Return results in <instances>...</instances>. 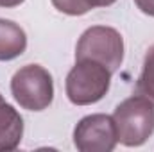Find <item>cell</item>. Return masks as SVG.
Segmentation results:
<instances>
[{
  "mask_svg": "<svg viewBox=\"0 0 154 152\" xmlns=\"http://www.w3.org/2000/svg\"><path fill=\"white\" fill-rule=\"evenodd\" d=\"M118 141L125 147L143 145L154 132V102L143 95L125 99L113 113Z\"/></svg>",
  "mask_w": 154,
  "mask_h": 152,
  "instance_id": "1",
  "label": "cell"
},
{
  "mask_svg": "<svg viewBox=\"0 0 154 152\" xmlns=\"http://www.w3.org/2000/svg\"><path fill=\"white\" fill-rule=\"evenodd\" d=\"M111 86V72L90 59L75 61V66L66 75V97L75 106H90L106 97Z\"/></svg>",
  "mask_w": 154,
  "mask_h": 152,
  "instance_id": "2",
  "label": "cell"
},
{
  "mask_svg": "<svg viewBox=\"0 0 154 152\" xmlns=\"http://www.w3.org/2000/svg\"><path fill=\"white\" fill-rule=\"evenodd\" d=\"M90 59L104 65L111 74L124 61V39L113 27L95 25L86 29L77 41L75 61Z\"/></svg>",
  "mask_w": 154,
  "mask_h": 152,
  "instance_id": "3",
  "label": "cell"
},
{
  "mask_svg": "<svg viewBox=\"0 0 154 152\" xmlns=\"http://www.w3.org/2000/svg\"><path fill=\"white\" fill-rule=\"evenodd\" d=\"M11 93L20 108L27 111H43L54 99L52 75L39 65H25L11 79Z\"/></svg>",
  "mask_w": 154,
  "mask_h": 152,
  "instance_id": "4",
  "label": "cell"
},
{
  "mask_svg": "<svg viewBox=\"0 0 154 152\" xmlns=\"http://www.w3.org/2000/svg\"><path fill=\"white\" fill-rule=\"evenodd\" d=\"M118 143L113 116L104 113L88 114L74 129V145L81 152H111Z\"/></svg>",
  "mask_w": 154,
  "mask_h": 152,
  "instance_id": "5",
  "label": "cell"
},
{
  "mask_svg": "<svg viewBox=\"0 0 154 152\" xmlns=\"http://www.w3.org/2000/svg\"><path fill=\"white\" fill-rule=\"evenodd\" d=\"M23 136V118L0 95V152L14 150Z\"/></svg>",
  "mask_w": 154,
  "mask_h": 152,
  "instance_id": "6",
  "label": "cell"
},
{
  "mask_svg": "<svg viewBox=\"0 0 154 152\" xmlns=\"http://www.w3.org/2000/svg\"><path fill=\"white\" fill-rule=\"evenodd\" d=\"M27 48V36L23 29L11 22L0 18V61H11L22 56Z\"/></svg>",
  "mask_w": 154,
  "mask_h": 152,
  "instance_id": "7",
  "label": "cell"
},
{
  "mask_svg": "<svg viewBox=\"0 0 154 152\" xmlns=\"http://www.w3.org/2000/svg\"><path fill=\"white\" fill-rule=\"evenodd\" d=\"M136 91H138V95H143L151 102H154V45L145 54L143 70L136 82Z\"/></svg>",
  "mask_w": 154,
  "mask_h": 152,
  "instance_id": "8",
  "label": "cell"
},
{
  "mask_svg": "<svg viewBox=\"0 0 154 152\" xmlns=\"http://www.w3.org/2000/svg\"><path fill=\"white\" fill-rule=\"evenodd\" d=\"M52 5L65 14L70 16H82L88 11H91L86 4V0H52Z\"/></svg>",
  "mask_w": 154,
  "mask_h": 152,
  "instance_id": "9",
  "label": "cell"
},
{
  "mask_svg": "<svg viewBox=\"0 0 154 152\" xmlns=\"http://www.w3.org/2000/svg\"><path fill=\"white\" fill-rule=\"evenodd\" d=\"M134 4L143 14L154 16V0H134Z\"/></svg>",
  "mask_w": 154,
  "mask_h": 152,
  "instance_id": "10",
  "label": "cell"
},
{
  "mask_svg": "<svg viewBox=\"0 0 154 152\" xmlns=\"http://www.w3.org/2000/svg\"><path fill=\"white\" fill-rule=\"evenodd\" d=\"M116 0H86L88 7L90 9H95V7H108V5H113Z\"/></svg>",
  "mask_w": 154,
  "mask_h": 152,
  "instance_id": "11",
  "label": "cell"
},
{
  "mask_svg": "<svg viewBox=\"0 0 154 152\" xmlns=\"http://www.w3.org/2000/svg\"><path fill=\"white\" fill-rule=\"evenodd\" d=\"M23 2H25V0H0V7L9 9V7H16V5L23 4Z\"/></svg>",
  "mask_w": 154,
  "mask_h": 152,
  "instance_id": "12",
  "label": "cell"
}]
</instances>
